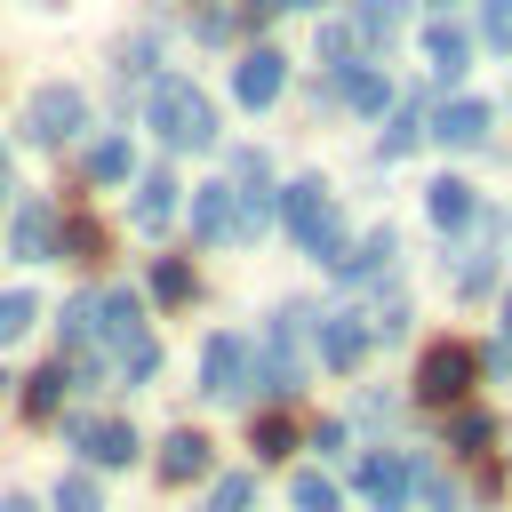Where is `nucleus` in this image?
Here are the masks:
<instances>
[{
	"label": "nucleus",
	"mask_w": 512,
	"mask_h": 512,
	"mask_svg": "<svg viewBox=\"0 0 512 512\" xmlns=\"http://www.w3.org/2000/svg\"><path fill=\"white\" fill-rule=\"evenodd\" d=\"M280 224H288V240L304 256H320V264L344 272V216H336V192L320 176H288L280 184Z\"/></svg>",
	"instance_id": "obj_1"
},
{
	"label": "nucleus",
	"mask_w": 512,
	"mask_h": 512,
	"mask_svg": "<svg viewBox=\"0 0 512 512\" xmlns=\"http://www.w3.org/2000/svg\"><path fill=\"white\" fill-rule=\"evenodd\" d=\"M144 120H152V136H160L168 152H208V144H216V104H208L192 80H152Z\"/></svg>",
	"instance_id": "obj_2"
},
{
	"label": "nucleus",
	"mask_w": 512,
	"mask_h": 512,
	"mask_svg": "<svg viewBox=\"0 0 512 512\" xmlns=\"http://www.w3.org/2000/svg\"><path fill=\"white\" fill-rule=\"evenodd\" d=\"M264 376H256V352H248V336H208L200 344V392L208 400H240V392H256Z\"/></svg>",
	"instance_id": "obj_3"
},
{
	"label": "nucleus",
	"mask_w": 512,
	"mask_h": 512,
	"mask_svg": "<svg viewBox=\"0 0 512 512\" xmlns=\"http://www.w3.org/2000/svg\"><path fill=\"white\" fill-rule=\"evenodd\" d=\"M80 120H88V96H80L72 80H48V88L24 96V136H32V144H64Z\"/></svg>",
	"instance_id": "obj_4"
},
{
	"label": "nucleus",
	"mask_w": 512,
	"mask_h": 512,
	"mask_svg": "<svg viewBox=\"0 0 512 512\" xmlns=\"http://www.w3.org/2000/svg\"><path fill=\"white\" fill-rule=\"evenodd\" d=\"M464 384H480V352L472 344H432L424 360H416V400H456Z\"/></svg>",
	"instance_id": "obj_5"
},
{
	"label": "nucleus",
	"mask_w": 512,
	"mask_h": 512,
	"mask_svg": "<svg viewBox=\"0 0 512 512\" xmlns=\"http://www.w3.org/2000/svg\"><path fill=\"white\" fill-rule=\"evenodd\" d=\"M352 488H360L376 512H400V504H408V488H416V472H408V456H400V448H376V456H360V464H352Z\"/></svg>",
	"instance_id": "obj_6"
},
{
	"label": "nucleus",
	"mask_w": 512,
	"mask_h": 512,
	"mask_svg": "<svg viewBox=\"0 0 512 512\" xmlns=\"http://www.w3.org/2000/svg\"><path fill=\"white\" fill-rule=\"evenodd\" d=\"M280 88H288V56H280V48H248V56L232 64V96H240L248 112H264Z\"/></svg>",
	"instance_id": "obj_7"
},
{
	"label": "nucleus",
	"mask_w": 512,
	"mask_h": 512,
	"mask_svg": "<svg viewBox=\"0 0 512 512\" xmlns=\"http://www.w3.org/2000/svg\"><path fill=\"white\" fill-rule=\"evenodd\" d=\"M232 176H240V184H232V192H240V232H264L272 208H280V192L264 184V160H256V152H232Z\"/></svg>",
	"instance_id": "obj_8"
},
{
	"label": "nucleus",
	"mask_w": 512,
	"mask_h": 512,
	"mask_svg": "<svg viewBox=\"0 0 512 512\" xmlns=\"http://www.w3.org/2000/svg\"><path fill=\"white\" fill-rule=\"evenodd\" d=\"M8 240H16V256H64V216L48 208V200H32V208H16V224H8Z\"/></svg>",
	"instance_id": "obj_9"
},
{
	"label": "nucleus",
	"mask_w": 512,
	"mask_h": 512,
	"mask_svg": "<svg viewBox=\"0 0 512 512\" xmlns=\"http://www.w3.org/2000/svg\"><path fill=\"white\" fill-rule=\"evenodd\" d=\"M488 120H496V112H488L480 96H456V104H440V112H432V136H440V144H456V152H472V144L488 136Z\"/></svg>",
	"instance_id": "obj_10"
},
{
	"label": "nucleus",
	"mask_w": 512,
	"mask_h": 512,
	"mask_svg": "<svg viewBox=\"0 0 512 512\" xmlns=\"http://www.w3.org/2000/svg\"><path fill=\"white\" fill-rule=\"evenodd\" d=\"M192 232H200V240H208V248H216V240H224V232H240V192H232V184H224V176H216V184H208V192H200V200H192Z\"/></svg>",
	"instance_id": "obj_11"
},
{
	"label": "nucleus",
	"mask_w": 512,
	"mask_h": 512,
	"mask_svg": "<svg viewBox=\"0 0 512 512\" xmlns=\"http://www.w3.org/2000/svg\"><path fill=\"white\" fill-rule=\"evenodd\" d=\"M360 352H368V328H360V312H336V320H320V360H328L336 376H352V368H360Z\"/></svg>",
	"instance_id": "obj_12"
},
{
	"label": "nucleus",
	"mask_w": 512,
	"mask_h": 512,
	"mask_svg": "<svg viewBox=\"0 0 512 512\" xmlns=\"http://www.w3.org/2000/svg\"><path fill=\"white\" fill-rule=\"evenodd\" d=\"M424 208H432V224H440V232H464V224L480 216V192H472L464 176H440V184L424 192Z\"/></svg>",
	"instance_id": "obj_13"
},
{
	"label": "nucleus",
	"mask_w": 512,
	"mask_h": 512,
	"mask_svg": "<svg viewBox=\"0 0 512 512\" xmlns=\"http://www.w3.org/2000/svg\"><path fill=\"white\" fill-rule=\"evenodd\" d=\"M200 472H208V440H200V432H168V440H160V480L184 488V480H200Z\"/></svg>",
	"instance_id": "obj_14"
},
{
	"label": "nucleus",
	"mask_w": 512,
	"mask_h": 512,
	"mask_svg": "<svg viewBox=\"0 0 512 512\" xmlns=\"http://www.w3.org/2000/svg\"><path fill=\"white\" fill-rule=\"evenodd\" d=\"M424 56H432L440 80H456V72L472 64V32H464V24H424Z\"/></svg>",
	"instance_id": "obj_15"
},
{
	"label": "nucleus",
	"mask_w": 512,
	"mask_h": 512,
	"mask_svg": "<svg viewBox=\"0 0 512 512\" xmlns=\"http://www.w3.org/2000/svg\"><path fill=\"white\" fill-rule=\"evenodd\" d=\"M176 192H184V184H176L168 168H144V176H136V224H152V232H160V224L176 216Z\"/></svg>",
	"instance_id": "obj_16"
},
{
	"label": "nucleus",
	"mask_w": 512,
	"mask_h": 512,
	"mask_svg": "<svg viewBox=\"0 0 512 512\" xmlns=\"http://www.w3.org/2000/svg\"><path fill=\"white\" fill-rule=\"evenodd\" d=\"M80 448H88V464H128L136 456V432L120 416H104V424H80Z\"/></svg>",
	"instance_id": "obj_17"
},
{
	"label": "nucleus",
	"mask_w": 512,
	"mask_h": 512,
	"mask_svg": "<svg viewBox=\"0 0 512 512\" xmlns=\"http://www.w3.org/2000/svg\"><path fill=\"white\" fill-rule=\"evenodd\" d=\"M336 96H344L352 112H384V104H392V88H384V72H368V64H360V72L344 64V80H336Z\"/></svg>",
	"instance_id": "obj_18"
},
{
	"label": "nucleus",
	"mask_w": 512,
	"mask_h": 512,
	"mask_svg": "<svg viewBox=\"0 0 512 512\" xmlns=\"http://www.w3.org/2000/svg\"><path fill=\"white\" fill-rule=\"evenodd\" d=\"M416 136H432V112H424V104L408 96V104H392V128H384V160H400V152H408Z\"/></svg>",
	"instance_id": "obj_19"
},
{
	"label": "nucleus",
	"mask_w": 512,
	"mask_h": 512,
	"mask_svg": "<svg viewBox=\"0 0 512 512\" xmlns=\"http://www.w3.org/2000/svg\"><path fill=\"white\" fill-rule=\"evenodd\" d=\"M288 504H296V512H344V496H336L328 472H296V480H288Z\"/></svg>",
	"instance_id": "obj_20"
},
{
	"label": "nucleus",
	"mask_w": 512,
	"mask_h": 512,
	"mask_svg": "<svg viewBox=\"0 0 512 512\" xmlns=\"http://www.w3.org/2000/svg\"><path fill=\"white\" fill-rule=\"evenodd\" d=\"M136 160H128V136H96V152H88V184H120Z\"/></svg>",
	"instance_id": "obj_21"
},
{
	"label": "nucleus",
	"mask_w": 512,
	"mask_h": 512,
	"mask_svg": "<svg viewBox=\"0 0 512 512\" xmlns=\"http://www.w3.org/2000/svg\"><path fill=\"white\" fill-rule=\"evenodd\" d=\"M56 400H64V368L24 376V416H56Z\"/></svg>",
	"instance_id": "obj_22"
},
{
	"label": "nucleus",
	"mask_w": 512,
	"mask_h": 512,
	"mask_svg": "<svg viewBox=\"0 0 512 512\" xmlns=\"http://www.w3.org/2000/svg\"><path fill=\"white\" fill-rule=\"evenodd\" d=\"M56 512H104L96 472H64V480H56Z\"/></svg>",
	"instance_id": "obj_23"
},
{
	"label": "nucleus",
	"mask_w": 512,
	"mask_h": 512,
	"mask_svg": "<svg viewBox=\"0 0 512 512\" xmlns=\"http://www.w3.org/2000/svg\"><path fill=\"white\" fill-rule=\"evenodd\" d=\"M32 320H40V304H32V288H8V296H0V344H16V336H24Z\"/></svg>",
	"instance_id": "obj_24"
},
{
	"label": "nucleus",
	"mask_w": 512,
	"mask_h": 512,
	"mask_svg": "<svg viewBox=\"0 0 512 512\" xmlns=\"http://www.w3.org/2000/svg\"><path fill=\"white\" fill-rule=\"evenodd\" d=\"M448 440H456V448H464V456H480V448H488V440H496V424H488V408H464V416H456V424H448Z\"/></svg>",
	"instance_id": "obj_25"
},
{
	"label": "nucleus",
	"mask_w": 512,
	"mask_h": 512,
	"mask_svg": "<svg viewBox=\"0 0 512 512\" xmlns=\"http://www.w3.org/2000/svg\"><path fill=\"white\" fill-rule=\"evenodd\" d=\"M152 296H160V304H184V296H192V264H176V256L152 264Z\"/></svg>",
	"instance_id": "obj_26"
},
{
	"label": "nucleus",
	"mask_w": 512,
	"mask_h": 512,
	"mask_svg": "<svg viewBox=\"0 0 512 512\" xmlns=\"http://www.w3.org/2000/svg\"><path fill=\"white\" fill-rule=\"evenodd\" d=\"M480 40H488L496 56L512 48V0H480Z\"/></svg>",
	"instance_id": "obj_27"
},
{
	"label": "nucleus",
	"mask_w": 512,
	"mask_h": 512,
	"mask_svg": "<svg viewBox=\"0 0 512 512\" xmlns=\"http://www.w3.org/2000/svg\"><path fill=\"white\" fill-rule=\"evenodd\" d=\"M248 496H256V480H248V472H232V480H216V488H208V512H248Z\"/></svg>",
	"instance_id": "obj_28"
},
{
	"label": "nucleus",
	"mask_w": 512,
	"mask_h": 512,
	"mask_svg": "<svg viewBox=\"0 0 512 512\" xmlns=\"http://www.w3.org/2000/svg\"><path fill=\"white\" fill-rule=\"evenodd\" d=\"M392 24H400V0H360V32L368 40H384Z\"/></svg>",
	"instance_id": "obj_29"
},
{
	"label": "nucleus",
	"mask_w": 512,
	"mask_h": 512,
	"mask_svg": "<svg viewBox=\"0 0 512 512\" xmlns=\"http://www.w3.org/2000/svg\"><path fill=\"white\" fill-rule=\"evenodd\" d=\"M488 280H496V256H488V248L456 264V288H464V296H472V288H488Z\"/></svg>",
	"instance_id": "obj_30"
},
{
	"label": "nucleus",
	"mask_w": 512,
	"mask_h": 512,
	"mask_svg": "<svg viewBox=\"0 0 512 512\" xmlns=\"http://www.w3.org/2000/svg\"><path fill=\"white\" fill-rule=\"evenodd\" d=\"M320 48H328V56H360V24H328Z\"/></svg>",
	"instance_id": "obj_31"
},
{
	"label": "nucleus",
	"mask_w": 512,
	"mask_h": 512,
	"mask_svg": "<svg viewBox=\"0 0 512 512\" xmlns=\"http://www.w3.org/2000/svg\"><path fill=\"white\" fill-rule=\"evenodd\" d=\"M256 448H264V456H288V424L264 416V424H256Z\"/></svg>",
	"instance_id": "obj_32"
},
{
	"label": "nucleus",
	"mask_w": 512,
	"mask_h": 512,
	"mask_svg": "<svg viewBox=\"0 0 512 512\" xmlns=\"http://www.w3.org/2000/svg\"><path fill=\"white\" fill-rule=\"evenodd\" d=\"M280 8H296V0H248V8H240V24H264V16H280Z\"/></svg>",
	"instance_id": "obj_33"
},
{
	"label": "nucleus",
	"mask_w": 512,
	"mask_h": 512,
	"mask_svg": "<svg viewBox=\"0 0 512 512\" xmlns=\"http://www.w3.org/2000/svg\"><path fill=\"white\" fill-rule=\"evenodd\" d=\"M0 512H32V504H24V496H0Z\"/></svg>",
	"instance_id": "obj_34"
},
{
	"label": "nucleus",
	"mask_w": 512,
	"mask_h": 512,
	"mask_svg": "<svg viewBox=\"0 0 512 512\" xmlns=\"http://www.w3.org/2000/svg\"><path fill=\"white\" fill-rule=\"evenodd\" d=\"M0 200H8V144H0Z\"/></svg>",
	"instance_id": "obj_35"
},
{
	"label": "nucleus",
	"mask_w": 512,
	"mask_h": 512,
	"mask_svg": "<svg viewBox=\"0 0 512 512\" xmlns=\"http://www.w3.org/2000/svg\"><path fill=\"white\" fill-rule=\"evenodd\" d=\"M0 392H8V376H0Z\"/></svg>",
	"instance_id": "obj_36"
},
{
	"label": "nucleus",
	"mask_w": 512,
	"mask_h": 512,
	"mask_svg": "<svg viewBox=\"0 0 512 512\" xmlns=\"http://www.w3.org/2000/svg\"><path fill=\"white\" fill-rule=\"evenodd\" d=\"M40 8H56V0H40Z\"/></svg>",
	"instance_id": "obj_37"
}]
</instances>
